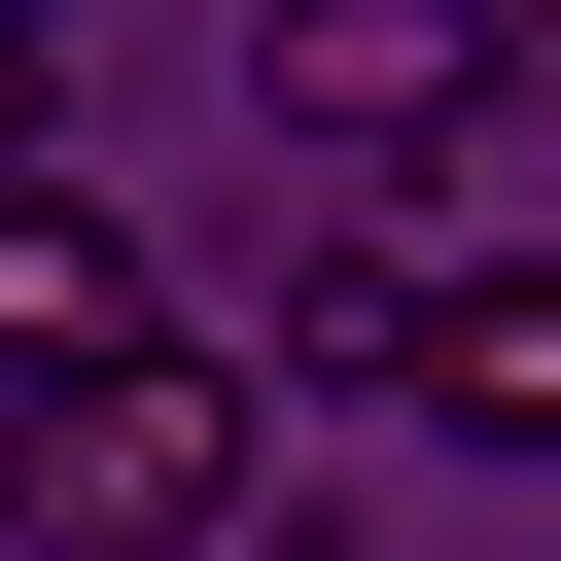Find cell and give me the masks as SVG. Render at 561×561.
<instances>
[{"instance_id": "obj_1", "label": "cell", "mask_w": 561, "mask_h": 561, "mask_svg": "<svg viewBox=\"0 0 561 561\" xmlns=\"http://www.w3.org/2000/svg\"><path fill=\"white\" fill-rule=\"evenodd\" d=\"M0 491H35V561H316V491H280V421H245V386H210L175 316H140V351H70Z\"/></svg>"}, {"instance_id": "obj_2", "label": "cell", "mask_w": 561, "mask_h": 561, "mask_svg": "<svg viewBox=\"0 0 561 561\" xmlns=\"http://www.w3.org/2000/svg\"><path fill=\"white\" fill-rule=\"evenodd\" d=\"M491 70H526V0H245V105H280L316 175H456Z\"/></svg>"}, {"instance_id": "obj_3", "label": "cell", "mask_w": 561, "mask_h": 561, "mask_svg": "<svg viewBox=\"0 0 561 561\" xmlns=\"http://www.w3.org/2000/svg\"><path fill=\"white\" fill-rule=\"evenodd\" d=\"M175 280H140V210L105 175H0V386H70V351H140Z\"/></svg>"}, {"instance_id": "obj_4", "label": "cell", "mask_w": 561, "mask_h": 561, "mask_svg": "<svg viewBox=\"0 0 561 561\" xmlns=\"http://www.w3.org/2000/svg\"><path fill=\"white\" fill-rule=\"evenodd\" d=\"M421 280H456V245L316 210V245H280V386H351V421H386V386H421Z\"/></svg>"}, {"instance_id": "obj_5", "label": "cell", "mask_w": 561, "mask_h": 561, "mask_svg": "<svg viewBox=\"0 0 561 561\" xmlns=\"http://www.w3.org/2000/svg\"><path fill=\"white\" fill-rule=\"evenodd\" d=\"M386 421H456V456H561V280H421V386Z\"/></svg>"}, {"instance_id": "obj_6", "label": "cell", "mask_w": 561, "mask_h": 561, "mask_svg": "<svg viewBox=\"0 0 561 561\" xmlns=\"http://www.w3.org/2000/svg\"><path fill=\"white\" fill-rule=\"evenodd\" d=\"M35 105H70V0H0V175H35Z\"/></svg>"}]
</instances>
